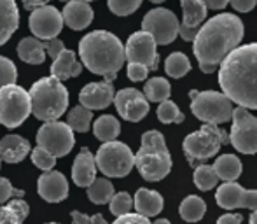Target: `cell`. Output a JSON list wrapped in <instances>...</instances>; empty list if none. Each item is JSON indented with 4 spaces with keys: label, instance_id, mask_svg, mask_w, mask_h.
Returning <instances> with one entry per match:
<instances>
[{
    "label": "cell",
    "instance_id": "obj_41",
    "mask_svg": "<svg viewBox=\"0 0 257 224\" xmlns=\"http://www.w3.org/2000/svg\"><path fill=\"white\" fill-rule=\"evenodd\" d=\"M21 196H25L23 189H16V187L9 182V179L0 177V205L7 203L11 198H21Z\"/></svg>",
    "mask_w": 257,
    "mask_h": 224
},
{
    "label": "cell",
    "instance_id": "obj_6",
    "mask_svg": "<svg viewBox=\"0 0 257 224\" xmlns=\"http://www.w3.org/2000/svg\"><path fill=\"white\" fill-rule=\"evenodd\" d=\"M229 144V137L222 128L217 125H206L203 123L198 132L186 137L182 144L184 154L191 165L196 161H205L213 158L222 146Z\"/></svg>",
    "mask_w": 257,
    "mask_h": 224
},
{
    "label": "cell",
    "instance_id": "obj_33",
    "mask_svg": "<svg viewBox=\"0 0 257 224\" xmlns=\"http://www.w3.org/2000/svg\"><path fill=\"white\" fill-rule=\"evenodd\" d=\"M91 121H93V110L86 109L82 105L74 107L67 116V125L72 128V132L77 133H86L91 128Z\"/></svg>",
    "mask_w": 257,
    "mask_h": 224
},
{
    "label": "cell",
    "instance_id": "obj_32",
    "mask_svg": "<svg viewBox=\"0 0 257 224\" xmlns=\"http://www.w3.org/2000/svg\"><path fill=\"white\" fill-rule=\"evenodd\" d=\"M114 196V186L108 179H95L88 186V198L95 205H105Z\"/></svg>",
    "mask_w": 257,
    "mask_h": 224
},
{
    "label": "cell",
    "instance_id": "obj_27",
    "mask_svg": "<svg viewBox=\"0 0 257 224\" xmlns=\"http://www.w3.org/2000/svg\"><path fill=\"white\" fill-rule=\"evenodd\" d=\"M18 56L30 65H41L46 60V51L42 41L35 37H25L18 44Z\"/></svg>",
    "mask_w": 257,
    "mask_h": 224
},
{
    "label": "cell",
    "instance_id": "obj_43",
    "mask_svg": "<svg viewBox=\"0 0 257 224\" xmlns=\"http://www.w3.org/2000/svg\"><path fill=\"white\" fill-rule=\"evenodd\" d=\"M72 222L74 224H108L105 221V217L102 214H95V215H86L82 212H72Z\"/></svg>",
    "mask_w": 257,
    "mask_h": 224
},
{
    "label": "cell",
    "instance_id": "obj_29",
    "mask_svg": "<svg viewBox=\"0 0 257 224\" xmlns=\"http://www.w3.org/2000/svg\"><path fill=\"white\" fill-rule=\"evenodd\" d=\"M93 132H95V137L102 142H112L119 137L121 133V125L119 121L114 118V116H100L95 123H93Z\"/></svg>",
    "mask_w": 257,
    "mask_h": 224
},
{
    "label": "cell",
    "instance_id": "obj_11",
    "mask_svg": "<svg viewBox=\"0 0 257 224\" xmlns=\"http://www.w3.org/2000/svg\"><path fill=\"white\" fill-rule=\"evenodd\" d=\"M233 128H231L229 144L241 154L257 153V118L248 109L236 107L233 109Z\"/></svg>",
    "mask_w": 257,
    "mask_h": 224
},
{
    "label": "cell",
    "instance_id": "obj_30",
    "mask_svg": "<svg viewBox=\"0 0 257 224\" xmlns=\"http://www.w3.org/2000/svg\"><path fill=\"white\" fill-rule=\"evenodd\" d=\"M205 212H206L205 200H203V198H200V196H194V194L184 198L182 203H180V207H179L180 217H182L186 222L201 221V217L205 215Z\"/></svg>",
    "mask_w": 257,
    "mask_h": 224
},
{
    "label": "cell",
    "instance_id": "obj_21",
    "mask_svg": "<svg viewBox=\"0 0 257 224\" xmlns=\"http://www.w3.org/2000/svg\"><path fill=\"white\" fill-rule=\"evenodd\" d=\"M95 179H96L95 156H93L88 147H82L79 151L77 158H75L74 167H72V180H74L75 186L88 187Z\"/></svg>",
    "mask_w": 257,
    "mask_h": 224
},
{
    "label": "cell",
    "instance_id": "obj_4",
    "mask_svg": "<svg viewBox=\"0 0 257 224\" xmlns=\"http://www.w3.org/2000/svg\"><path fill=\"white\" fill-rule=\"evenodd\" d=\"M135 167L140 175L151 182L165 179L170 173L172 156L161 132L149 130L142 135V146L135 154Z\"/></svg>",
    "mask_w": 257,
    "mask_h": 224
},
{
    "label": "cell",
    "instance_id": "obj_9",
    "mask_svg": "<svg viewBox=\"0 0 257 224\" xmlns=\"http://www.w3.org/2000/svg\"><path fill=\"white\" fill-rule=\"evenodd\" d=\"M32 112L30 95L21 86L9 84L0 88V125L6 128L21 126Z\"/></svg>",
    "mask_w": 257,
    "mask_h": 224
},
{
    "label": "cell",
    "instance_id": "obj_42",
    "mask_svg": "<svg viewBox=\"0 0 257 224\" xmlns=\"http://www.w3.org/2000/svg\"><path fill=\"white\" fill-rule=\"evenodd\" d=\"M126 74H128L130 81L133 82H140V81H146L147 74H149V68L144 67L140 63H128V68H126Z\"/></svg>",
    "mask_w": 257,
    "mask_h": 224
},
{
    "label": "cell",
    "instance_id": "obj_12",
    "mask_svg": "<svg viewBox=\"0 0 257 224\" xmlns=\"http://www.w3.org/2000/svg\"><path fill=\"white\" fill-rule=\"evenodd\" d=\"M142 30L153 35L156 44L168 46L177 39L180 30V21L170 9H153L144 16Z\"/></svg>",
    "mask_w": 257,
    "mask_h": 224
},
{
    "label": "cell",
    "instance_id": "obj_35",
    "mask_svg": "<svg viewBox=\"0 0 257 224\" xmlns=\"http://www.w3.org/2000/svg\"><path fill=\"white\" fill-rule=\"evenodd\" d=\"M158 119L163 125H172V123H184V112L177 107V103H173L172 100H165V102L159 103L158 107Z\"/></svg>",
    "mask_w": 257,
    "mask_h": 224
},
{
    "label": "cell",
    "instance_id": "obj_15",
    "mask_svg": "<svg viewBox=\"0 0 257 224\" xmlns=\"http://www.w3.org/2000/svg\"><path fill=\"white\" fill-rule=\"evenodd\" d=\"M215 201L224 210H234V208H250L257 210V191L243 189L236 182H224L219 186L215 193Z\"/></svg>",
    "mask_w": 257,
    "mask_h": 224
},
{
    "label": "cell",
    "instance_id": "obj_23",
    "mask_svg": "<svg viewBox=\"0 0 257 224\" xmlns=\"http://www.w3.org/2000/svg\"><path fill=\"white\" fill-rule=\"evenodd\" d=\"M82 72V63H79L74 51L63 49L51 63V77L58 81H67V79L77 77Z\"/></svg>",
    "mask_w": 257,
    "mask_h": 224
},
{
    "label": "cell",
    "instance_id": "obj_38",
    "mask_svg": "<svg viewBox=\"0 0 257 224\" xmlns=\"http://www.w3.org/2000/svg\"><path fill=\"white\" fill-rule=\"evenodd\" d=\"M18 81V68L9 58L0 56V88L9 84H16Z\"/></svg>",
    "mask_w": 257,
    "mask_h": 224
},
{
    "label": "cell",
    "instance_id": "obj_5",
    "mask_svg": "<svg viewBox=\"0 0 257 224\" xmlns=\"http://www.w3.org/2000/svg\"><path fill=\"white\" fill-rule=\"evenodd\" d=\"M32 114L44 123L58 121L67 112L68 91L63 82L54 77H42L30 88Z\"/></svg>",
    "mask_w": 257,
    "mask_h": 224
},
{
    "label": "cell",
    "instance_id": "obj_22",
    "mask_svg": "<svg viewBox=\"0 0 257 224\" xmlns=\"http://www.w3.org/2000/svg\"><path fill=\"white\" fill-rule=\"evenodd\" d=\"M30 154V142L20 135H6L0 140V161L4 163H20Z\"/></svg>",
    "mask_w": 257,
    "mask_h": 224
},
{
    "label": "cell",
    "instance_id": "obj_31",
    "mask_svg": "<svg viewBox=\"0 0 257 224\" xmlns=\"http://www.w3.org/2000/svg\"><path fill=\"white\" fill-rule=\"evenodd\" d=\"M170 95H172V86L163 77L149 79L144 86V96L147 98V102L161 103L165 100H170Z\"/></svg>",
    "mask_w": 257,
    "mask_h": 224
},
{
    "label": "cell",
    "instance_id": "obj_51",
    "mask_svg": "<svg viewBox=\"0 0 257 224\" xmlns=\"http://www.w3.org/2000/svg\"><path fill=\"white\" fill-rule=\"evenodd\" d=\"M154 224H170V221H168V219H158Z\"/></svg>",
    "mask_w": 257,
    "mask_h": 224
},
{
    "label": "cell",
    "instance_id": "obj_37",
    "mask_svg": "<svg viewBox=\"0 0 257 224\" xmlns=\"http://www.w3.org/2000/svg\"><path fill=\"white\" fill-rule=\"evenodd\" d=\"M108 208H110L112 215H115V217H121V215L130 214V210L133 208L132 194H128L126 191L114 193V196H112L110 201H108Z\"/></svg>",
    "mask_w": 257,
    "mask_h": 224
},
{
    "label": "cell",
    "instance_id": "obj_50",
    "mask_svg": "<svg viewBox=\"0 0 257 224\" xmlns=\"http://www.w3.org/2000/svg\"><path fill=\"white\" fill-rule=\"evenodd\" d=\"M248 224H257V210H254L248 217Z\"/></svg>",
    "mask_w": 257,
    "mask_h": 224
},
{
    "label": "cell",
    "instance_id": "obj_26",
    "mask_svg": "<svg viewBox=\"0 0 257 224\" xmlns=\"http://www.w3.org/2000/svg\"><path fill=\"white\" fill-rule=\"evenodd\" d=\"M30 214V207L21 198H14L9 203L0 205V224H23Z\"/></svg>",
    "mask_w": 257,
    "mask_h": 224
},
{
    "label": "cell",
    "instance_id": "obj_3",
    "mask_svg": "<svg viewBox=\"0 0 257 224\" xmlns=\"http://www.w3.org/2000/svg\"><path fill=\"white\" fill-rule=\"evenodd\" d=\"M79 56L88 70L102 75L107 82L115 81L126 61L122 42L107 30H95L84 35L79 42Z\"/></svg>",
    "mask_w": 257,
    "mask_h": 224
},
{
    "label": "cell",
    "instance_id": "obj_49",
    "mask_svg": "<svg viewBox=\"0 0 257 224\" xmlns=\"http://www.w3.org/2000/svg\"><path fill=\"white\" fill-rule=\"evenodd\" d=\"M48 2L51 0H23V6L25 9H37V7L48 6Z\"/></svg>",
    "mask_w": 257,
    "mask_h": 224
},
{
    "label": "cell",
    "instance_id": "obj_14",
    "mask_svg": "<svg viewBox=\"0 0 257 224\" xmlns=\"http://www.w3.org/2000/svg\"><path fill=\"white\" fill-rule=\"evenodd\" d=\"M28 27H30L32 34L39 41H49L60 35L63 30V18L61 13L53 6H42L34 9L28 20Z\"/></svg>",
    "mask_w": 257,
    "mask_h": 224
},
{
    "label": "cell",
    "instance_id": "obj_40",
    "mask_svg": "<svg viewBox=\"0 0 257 224\" xmlns=\"http://www.w3.org/2000/svg\"><path fill=\"white\" fill-rule=\"evenodd\" d=\"M30 156H32V163H34L39 170H42V172L53 170L54 163H56V158H54L53 154H49L48 151L41 149V147H35V149L32 151Z\"/></svg>",
    "mask_w": 257,
    "mask_h": 224
},
{
    "label": "cell",
    "instance_id": "obj_47",
    "mask_svg": "<svg viewBox=\"0 0 257 224\" xmlns=\"http://www.w3.org/2000/svg\"><path fill=\"white\" fill-rule=\"evenodd\" d=\"M241 214H224L217 219V224H241Z\"/></svg>",
    "mask_w": 257,
    "mask_h": 224
},
{
    "label": "cell",
    "instance_id": "obj_16",
    "mask_svg": "<svg viewBox=\"0 0 257 224\" xmlns=\"http://www.w3.org/2000/svg\"><path fill=\"white\" fill-rule=\"evenodd\" d=\"M114 105L119 116L130 123H139L149 114V102L142 91L135 88H124L114 95Z\"/></svg>",
    "mask_w": 257,
    "mask_h": 224
},
{
    "label": "cell",
    "instance_id": "obj_44",
    "mask_svg": "<svg viewBox=\"0 0 257 224\" xmlns=\"http://www.w3.org/2000/svg\"><path fill=\"white\" fill-rule=\"evenodd\" d=\"M42 46H44V51H46V55H48V56H51L53 60H54V58H56V56L60 55V53L65 49V44H63V42H61L58 37L49 39V41H42Z\"/></svg>",
    "mask_w": 257,
    "mask_h": 224
},
{
    "label": "cell",
    "instance_id": "obj_17",
    "mask_svg": "<svg viewBox=\"0 0 257 224\" xmlns=\"http://www.w3.org/2000/svg\"><path fill=\"white\" fill-rule=\"evenodd\" d=\"M79 102L89 110H103L114 102V86L112 82H89L79 93Z\"/></svg>",
    "mask_w": 257,
    "mask_h": 224
},
{
    "label": "cell",
    "instance_id": "obj_45",
    "mask_svg": "<svg viewBox=\"0 0 257 224\" xmlns=\"http://www.w3.org/2000/svg\"><path fill=\"white\" fill-rule=\"evenodd\" d=\"M112 224H153L147 217H144V215L140 214H126V215H121V217H117Z\"/></svg>",
    "mask_w": 257,
    "mask_h": 224
},
{
    "label": "cell",
    "instance_id": "obj_1",
    "mask_svg": "<svg viewBox=\"0 0 257 224\" xmlns=\"http://www.w3.org/2000/svg\"><path fill=\"white\" fill-rule=\"evenodd\" d=\"M243 39V21L233 13H222L200 27L193 39V51L200 68L212 74Z\"/></svg>",
    "mask_w": 257,
    "mask_h": 224
},
{
    "label": "cell",
    "instance_id": "obj_39",
    "mask_svg": "<svg viewBox=\"0 0 257 224\" xmlns=\"http://www.w3.org/2000/svg\"><path fill=\"white\" fill-rule=\"evenodd\" d=\"M107 4L115 16H130L142 6V0H107Z\"/></svg>",
    "mask_w": 257,
    "mask_h": 224
},
{
    "label": "cell",
    "instance_id": "obj_53",
    "mask_svg": "<svg viewBox=\"0 0 257 224\" xmlns=\"http://www.w3.org/2000/svg\"><path fill=\"white\" fill-rule=\"evenodd\" d=\"M82 2H86V4H89V2H93V0H82Z\"/></svg>",
    "mask_w": 257,
    "mask_h": 224
},
{
    "label": "cell",
    "instance_id": "obj_2",
    "mask_svg": "<svg viewBox=\"0 0 257 224\" xmlns=\"http://www.w3.org/2000/svg\"><path fill=\"white\" fill-rule=\"evenodd\" d=\"M219 84L231 102L257 110V42L238 46L224 58Z\"/></svg>",
    "mask_w": 257,
    "mask_h": 224
},
{
    "label": "cell",
    "instance_id": "obj_19",
    "mask_svg": "<svg viewBox=\"0 0 257 224\" xmlns=\"http://www.w3.org/2000/svg\"><path fill=\"white\" fill-rule=\"evenodd\" d=\"M37 191L42 200L49 201V203H60L68 196L67 177L56 170L42 172V175L37 180Z\"/></svg>",
    "mask_w": 257,
    "mask_h": 224
},
{
    "label": "cell",
    "instance_id": "obj_8",
    "mask_svg": "<svg viewBox=\"0 0 257 224\" xmlns=\"http://www.w3.org/2000/svg\"><path fill=\"white\" fill-rule=\"evenodd\" d=\"M96 170L107 177H126L135 167V154L126 144L112 140L103 142L95 154Z\"/></svg>",
    "mask_w": 257,
    "mask_h": 224
},
{
    "label": "cell",
    "instance_id": "obj_13",
    "mask_svg": "<svg viewBox=\"0 0 257 224\" xmlns=\"http://www.w3.org/2000/svg\"><path fill=\"white\" fill-rule=\"evenodd\" d=\"M156 41L153 35L140 30L130 35L128 42L124 46V58L128 63H140L151 70H158L159 55L156 51Z\"/></svg>",
    "mask_w": 257,
    "mask_h": 224
},
{
    "label": "cell",
    "instance_id": "obj_36",
    "mask_svg": "<svg viewBox=\"0 0 257 224\" xmlns=\"http://www.w3.org/2000/svg\"><path fill=\"white\" fill-rule=\"evenodd\" d=\"M217 180L219 177L213 172V167L210 165H200L196 170H194V184H196L198 189L201 191H210L217 186Z\"/></svg>",
    "mask_w": 257,
    "mask_h": 224
},
{
    "label": "cell",
    "instance_id": "obj_18",
    "mask_svg": "<svg viewBox=\"0 0 257 224\" xmlns=\"http://www.w3.org/2000/svg\"><path fill=\"white\" fill-rule=\"evenodd\" d=\"M180 4H182L184 20L180 23L179 35L184 41H193L200 30L201 23L205 21L208 9H206L203 0H180Z\"/></svg>",
    "mask_w": 257,
    "mask_h": 224
},
{
    "label": "cell",
    "instance_id": "obj_28",
    "mask_svg": "<svg viewBox=\"0 0 257 224\" xmlns=\"http://www.w3.org/2000/svg\"><path fill=\"white\" fill-rule=\"evenodd\" d=\"M213 172L226 182H234L241 175V161L234 154H222L213 163Z\"/></svg>",
    "mask_w": 257,
    "mask_h": 224
},
{
    "label": "cell",
    "instance_id": "obj_10",
    "mask_svg": "<svg viewBox=\"0 0 257 224\" xmlns=\"http://www.w3.org/2000/svg\"><path fill=\"white\" fill-rule=\"evenodd\" d=\"M75 144V137L67 123L49 121L39 128L37 147L48 151L54 158H63L72 151Z\"/></svg>",
    "mask_w": 257,
    "mask_h": 224
},
{
    "label": "cell",
    "instance_id": "obj_52",
    "mask_svg": "<svg viewBox=\"0 0 257 224\" xmlns=\"http://www.w3.org/2000/svg\"><path fill=\"white\" fill-rule=\"evenodd\" d=\"M149 2H153V4H161V2H165V0H149Z\"/></svg>",
    "mask_w": 257,
    "mask_h": 224
},
{
    "label": "cell",
    "instance_id": "obj_48",
    "mask_svg": "<svg viewBox=\"0 0 257 224\" xmlns=\"http://www.w3.org/2000/svg\"><path fill=\"white\" fill-rule=\"evenodd\" d=\"M206 9H213V11H219V9H224V7L229 4V0H203Z\"/></svg>",
    "mask_w": 257,
    "mask_h": 224
},
{
    "label": "cell",
    "instance_id": "obj_24",
    "mask_svg": "<svg viewBox=\"0 0 257 224\" xmlns=\"http://www.w3.org/2000/svg\"><path fill=\"white\" fill-rule=\"evenodd\" d=\"M133 207H135L137 214L144 215V217H154L165 207V200L158 191L147 189V187H140L135 193L133 198Z\"/></svg>",
    "mask_w": 257,
    "mask_h": 224
},
{
    "label": "cell",
    "instance_id": "obj_34",
    "mask_svg": "<svg viewBox=\"0 0 257 224\" xmlns=\"http://www.w3.org/2000/svg\"><path fill=\"white\" fill-rule=\"evenodd\" d=\"M165 70L170 77L180 79L191 70V61L184 53H172L165 61Z\"/></svg>",
    "mask_w": 257,
    "mask_h": 224
},
{
    "label": "cell",
    "instance_id": "obj_54",
    "mask_svg": "<svg viewBox=\"0 0 257 224\" xmlns=\"http://www.w3.org/2000/svg\"><path fill=\"white\" fill-rule=\"evenodd\" d=\"M60 2H65V4H67V2H70V0H60Z\"/></svg>",
    "mask_w": 257,
    "mask_h": 224
},
{
    "label": "cell",
    "instance_id": "obj_20",
    "mask_svg": "<svg viewBox=\"0 0 257 224\" xmlns=\"http://www.w3.org/2000/svg\"><path fill=\"white\" fill-rule=\"evenodd\" d=\"M61 18H63V25L79 32L91 25L93 9L89 7V4L82 2V0H70L65 4V9L61 11Z\"/></svg>",
    "mask_w": 257,
    "mask_h": 224
},
{
    "label": "cell",
    "instance_id": "obj_7",
    "mask_svg": "<svg viewBox=\"0 0 257 224\" xmlns=\"http://www.w3.org/2000/svg\"><path fill=\"white\" fill-rule=\"evenodd\" d=\"M191 100V110L200 121L206 125H220L227 123L233 118V102L227 98L224 93L219 91H193L189 93Z\"/></svg>",
    "mask_w": 257,
    "mask_h": 224
},
{
    "label": "cell",
    "instance_id": "obj_55",
    "mask_svg": "<svg viewBox=\"0 0 257 224\" xmlns=\"http://www.w3.org/2000/svg\"><path fill=\"white\" fill-rule=\"evenodd\" d=\"M46 224H58V222H46Z\"/></svg>",
    "mask_w": 257,
    "mask_h": 224
},
{
    "label": "cell",
    "instance_id": "obj_46",
    "mask_svg": "<svg viewBox=\"0 0 257 224\" xmlns=\"http://www.w3.org/2000/svg\"><path fill=\"white\" fill-rule=\"evenodd\" d=\"M229 4L238 13H248L257 6V0H229Z\"/></svg>",
    "mask_w": 257,
    "mask_h": 224
},
{
    "label": "cell",
    "instance_id": "obj_25",
    "mask_svg": "<svg viewBox=\"0 0 257 224\" xmlns=\"http://www.w3.org/2000/svg\"><path fill=\"white\" fill-rule=\"evenodd\" d=\"M20 27V11L14 0H0V46H4Z\"/></svg>",
    "mask_w": 257,
    "mask_h": 224
}]
</instances>
